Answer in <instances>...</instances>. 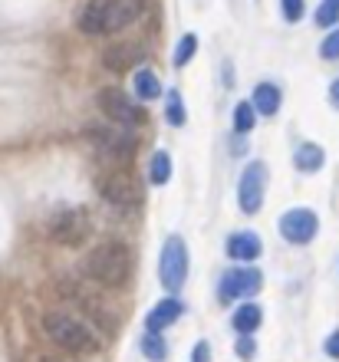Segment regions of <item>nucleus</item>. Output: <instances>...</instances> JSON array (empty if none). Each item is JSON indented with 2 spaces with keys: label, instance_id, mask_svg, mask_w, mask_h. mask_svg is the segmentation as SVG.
<instances>
[{
  "label": "nucleus",
  "instance_id": "obj_9",
  "mask_svg": "<svg viewBox=\"0 0 339 362\" xmlns=\"http://www.w3.org/2000/svg\"><path fill=\"white\" fill-rule=\"evenodd\" d=\"M260 284L264 276L257 267H234L221 276V286H217V296L221 303H234V300H247V296L260 293Z\"/></svg>",
  "mask_w": 339,
  "mask_h": 362
},
{
  "label": "nucleus",
  "instance_id": "obj_3",
  "mask_svg": "<svg viewBox=\"0 0 339 362\" xmlns=\"http://www.w3.org/2000/svg\"><path fill=\"white\" fill-rule=\"evenodd\" d=\"M43 333H47L50 343H57L59 349H67V353H76V356L99 353V336H96L83 320H76V316H69V313L50 310V313L43 316Z\"/></svg>",
  "mask_w": 339,
  "mask_h": 362
},
{
  "label": "nucleus",
  "instance_id": "obj_23",
  "mask_svg": "<svg viewBox=\"0 0 339 362\" xmlns=\"http://www.w3.org/2000/svg\"><path fill=\"white\" fill-rule=\"evenodd\" d=\"M165 119H168V125H175V129L185 125V119H188V115H185V105H181V95L175 93V89L165 95Z\"/></svg>",
  "mask_w": 339,
  "mask_h": 362
},
{
  "label": "nucleus",
  "instance_id": "obj_30",
  "mask_svg": "<svg viewBox=\"0 0 339 362\" xmlns=\"http://www.w3.org/2000/svg\"><path fill=\"white\" fill-rule=\"evenodd\" d=\"M195 362H207V343H198V349H195Z\"/></svg>",
  "mask_w": 339,
  "mask_h": 362
},
{
  "label": "nucleus",
  "instance_id": "obj_6",
  "mask_svg": "<svg viewBox=\"0 0 339 362\" xmlns=\"http://www.w3.org/2000/svg\"><path fill=\"white\" fill-rule=\"evenodd\" d=\"M159 280L168 293H178L188 280V247L178 234H171L159 254Z\"/></svg>",
  "mask_w": 339,
  "mask_h": 362
},
{
  "label": "nucleus",
  "instance_id": "obj_17",
  "mask_svg": "<svg viewBox=\"0 0 339 362\" xmlns=\"http://www.w3.org/2000/svg\"><path fill=\"white\" fill-rule=\"evenodd\" d=\"M260 320H264V313H260V306L257 303H244V306H237V313H234V329L237 333H254L257 326H260Z\"/></svg>",
  "mask_w": 339,
  "mask_h": 362
},
{
  "label": "nucleus",
  "instance_id": "obj_24",
  "mask_svg": "<svg viewBox=\"0 0 339 362\" xmlns=\"http://www.w3.org/2000/svg\"><path fill=\"white\" fill-rule=\"evenodd\" d=\"M195 53H198V37L188 33V37L178 40V47H175V59H171V63H175V66H188Z\"/></svg>",
  "mask_w": 339,
  "mask_h": 362
},
{
  "label": "nucleus",
  "instance_id": "obj_15",
  "mask_svg": "<svg viewBox=\"0 0 339 362\" xmlns=\"http://www.w3.org/2000/svg\"><path fill=\"white\" fill-rule=\"evenodd\" d=\"M254 109H257V115H277L280 112V103H283V95H280V89L273 86V83H260V86L254 89Z\"/></svg>",
  "mask_w": 339,
  "mask_h": 362
},
{
  "label": "nucleus",
  "instance_id": "obj_26",
  "mask_svg": "<svg viewBox=\"0 0 339 362\" xmlns=\"http://www.w3.org/2000/svg\"><path fill=\"white\" fill-rule=\"evenodd\" d=\"M280 10H283V17L290 20V23H297V20H303L306 4H303V0H280Z\"/></svg>",
  "mask_w": 339,
  "mask_h": 362
},
{
  "label": "nucleus",
  "instance_id": "obj_16",
  "mask_svg": "<svg viewBox=\"0 0 339 362\" xmlns=\"http://www.w3.org/2000/svg\"><path fill=\"white\" fill-rule=\"evenodd\" d=\"M323 162H326V152H323L320 145H313V142H303L300 148H297V155H293V165H297L300 172H306V175L320 172Z\"/></svg>",
  "mask_w": 339,
  "mask_h": 362
},
{
  "label": "nucleus",
  "instance_id": "obj_12",
  "mask_svg": "<svg viewBox=\"0 0 339 362\" xmlns=\"http://www.w3.org/2000/svg\"><path fill=\"white\" fill-rule=\"evenodd\" d=\"M260 250H264V244H260V238H257L254 230H234V234L227 238V257L231 260L247 264V260L260 257Z\"/></svg>",
  "mask_w": 339,
  "mask_h": 362
},
{
  "label": "nucleus",
  "instance_id": "obj_10",
  "mask_svg": "<svg viewBox=\"0 0 339 362\" xmlns=\"http://www.w3.org/2000/svg\"><path fill=\"white\" fill-rule=\"evenodd\" d=\"M316 230H320V218H316V211H310V208L283 211V218H280L283 240H290V244L303 247V244H310V240L316 238Z\"/></svg>",
  "mask_w": 339,
  "mask_h": 362
},
{
  "label": "nucleus",
  "instance_id": "obj_22",
  "mask_svg": "<svg viewBox=\"0 0 339 362\" xmlns=\"http://www.w3.org/2000/svg\"><path fill=\"white\" fill-rule=\"evenodd\" d=\"M316 27L323 30H333L339 23V0H323L320 7H316Z\"/></svg>",
  "mask_w": 339,
  "mask_h": 362
},
{
  "label": "nucleus",
  "instance_id": "obj_8",
  "mask_svg": "<svg viewBox=\"0 0 339 362\" xmlns=\"http://www.w3.org/2000/svg\"><path fill=\"white\" fill-rule=\"evenodd\" d=\"M264 191H267V165L264 162H251L241 172L237 181V204L244 214H257L264 204Z\"/></svg>",
  "mask_w": 339,
  "mask_h": 362
},
{
  "label": "nucleus",
  "instance_id": "obj_28",
  "mask_svg": "<svg viewBox=\"0 0 339 362\" xmlns=\"http://www.w3.org/2000/svg\"><path fill=\"white\" fill-rule=\"evenodd\" d=\"M326 356H330V359H339V329L326 336Z\"/></svg>",
  "mask_w": 339,
  "mask_h": 362
},
{
  "label": "nucleus",
  "instance_id": "obj_4",
  "mask_svg": "<svg viewBox=\"0 0 339 362\" xmlns=\"http://www.w3.org/2000/svg\"><path fill=\"white\" fill-rule=\"evenodd\" d=\"M86 142L93 145V152L109 165H129L139 152V142L129 129H113V125H89L86 129Z\"/></svg>",
  "mask_w": 339,
  "mask_h": 362
},
{
  "label": "nucleus",
  "instance_id": "obj_14",
  "mask_svg": "<svg viewBox=\"0 0 339 362\" xmlns=\"http://www.w3.org/2000/svg\"><path fill=\"white\" fill-rule=\"evenodd\" d=\"M139 57H142V47H135V43H115V47H109L103 53V66L113 69V73H125V69L135 66Z\"/></svg>",
  "mask_w": 339,
  "mask_h": 362
},
{
  "label": "nucleus",
  "instance_id": "obj_21",
  "mask_svg": "<svg viewBox=\"0 0 339 362\" xmlns=\"http://www.w3.org/2000/svg\"><path fill=\"white\" fill-rule=\"evenodd\" d=\"M149 178H151V185H165V181L171 178V158H168V152H155V155H151Z\"/></svg>",
  "mask_w": 339,
  "mask_h": 362
},
{
  "label": "nucleus",
  "instance_id": "obj_19",
  "mask_svg": "<svg viewBox=\"0 0 339 362\" xmlns=\"http://www.w3.org/2000/svg\"><path fill=\"white\" fill-rule=\"evenodd\" d=\"M254 122H257L254 103H237L234 105V132L237 135H247L251 129H254Z\"/></svg>",
  "mask_w": 339,
  "mask_h": 362
},
{
  "label": "nucleus",
  "instance_id": "obj_13",
  "mask_svg": "<svg viewBox=\"0 0 339 362\" xmlns=\"http://www.w3.org/2000/svg\"><path fill=\"white\" fill-rule=\"evenodd\" d=\"M181 313H185V306H181L178 296H165V300L145 316V329H149V333H161V329H168Z\"/></svg>",
  "mask_w": 339,
  "mask_h": 362
},
{
  "label": "nucleus",
  "instance_id": "obj_11",
  "mask_svg": "<svg viewBox=\"0 0 339 362\" xmlns=\"http://www.w3.org/2000/svg\"><path fill=\"white\" fill-rule=\"evenodd\" d=\"M89 230H93L89 214L79 211V208H73V211H63V214L53 218V224H50V238L57 240V244L76 247V244H83V240L89 238Z\"/></svg>",
  "mask_w": 339,
  "mask_h": 362
},
{
  "label": "nucleus",
  "instance_id": "obj_25",
  "mask_svg": "<svg viewBox=\"0 0 339 362\" xmlns=\"http://www.w3.org/2000/svg\"><path fill=\"white\" fill-rule=\"evenodd\" d=\"M320 57L323 59H339V27L326 33V40L320 43Z\"/></svg>",
  "mask_w": 339,
  "mask_h": 362
},
{
  "label": "nucleus",
  "instance_id": "obj_20",
  "mask_svg": "<svg viewBox=\"0 0 339 362\" xmlns=\"http://www.w3.org/2000/svg\"><path fill=\"white\" fill-rule=\"evenodd\" d=\"M142 356H145V359H151V362H165L168 349H165L161 333H145V336H142Z\"/></svg>",
  "mask_w": 339,
  "mask_h": 362
},
{
  "label": "nucleus",
  "instance_id": "obj_5",
  "mask_svg": "<svg viewBox=\"0 0 339 362\" xmlns=\"http://www.w3.org/2000/svg\"><path fill=\"white\" fill-rule=\"evenodd\" d=\"M96 188H99V194H103L109 204H119V208H132V204H139L142 201L139 178H135L125 165L109 168L105 175H99V178H96Z\"/></svg>",
  "mask_w": 339,
  "mask_h": 362
},
{
  "label": "nucleus",
  "instance_id": "obj_29",
  "mask_svg": "<svg viewBox=\"0 0 339 362\" xmlns=\"http://www.w3.org/2000/svg\"><path fill=\"white\" fill-rule=\"evenodd\" d=\"M330 103H333V109H339V79H333V86H330Z\"/></svg>",
  "mask_w": 339,
  "mask_h": 362
},
{
  "label": "nucleus",
  "instance_id": "obj_27",
  "mask_svg": "<svg viewBox=\"0 0 339 362\" xmlns=\"http://www.w3.org/2000/svg\"><path fill=\"white\" fill-rule=\"evenodd\" d=\"M254 353H257V343L247 333H241V339H237V356H241V359H254Z\"/></svg>",
  "mask_w": 339,
  "mask_h": 362
},
{
  "label": "nucleus",
  "instance_id": "obj_7",
  "mask_svg": "<svg viewBox=\"0 0 339 362\" xmlns=\"http://www.w3.org/2000/svg\"><path fill=\"white\" fill-rule=\"evenodd\" d=\"M96 105H99V109L105 112V119H113V122L125 125V129H132V125L145 122V109H139V105H135L132 99L122 93V89H115V86L99 89V95H96Z\"/></svg>",
  "mask_w": 339,
  "mask_h": 362
},
{
  "label": "nucleus",
  "instance_id": "obj_18",
  "mask_svg": "<svg viewBox=\"0 0 339 362\" xmlns=\"http://www.w3.org/2000/svg\"><path fill=\"white\" fill-rule=\"evenodd\" d=\"M135 95L145 99V103H151V99L161 95V83L151 69H135Z\"/></svg>",
  "mask_w": 339,
  "mask_h": 362
},
{
  "label": "nucleus",
  "instance_id": "obj_2",
  "mask_svg": "<svg viewBox=\"0 0 339 362\" xmlns=\"http://www.w3.org/2000/svg\"><path fill=\"white\" fill-rule=\"evenodd\" d=\"M83 274L105 290H119L132 276V250L125 247L122 240H103L86 254Z\"/></svg>",
  "mask_w": 339,
  "mask_h": 362
},
{
  "label": "nucleus",
  "instance_id": "obj_1",
  "mask_svg": "<svg viewBox=\"0 0 339 362\" xmlns=\"http://www.w3.org/2000/svg\"><path fill=\"white\" fill-rule=\"evenodd\" d=\"M142 13H145V0H89L79 10L76 27L83 30V33H89V37L119 33V30L132 27Z\"/></svg>",
  "mask_w": 339,
  "mask_h": 362
},
{
  "label": "nucleus",
  "instance_id": "obj_31",
  "mask_svg": "<svg viewBox=\"0 0 339 362\" xmlns=\"http://www.w3.org/2000/svg\"><path fill=\"white\" fill-rule=\"evenodd\" d=\"M37 362H57V359H53V356H40Z\"/></svg>",
  "mask_w": 339,
  "mask_h": 362
}]
</instances>
